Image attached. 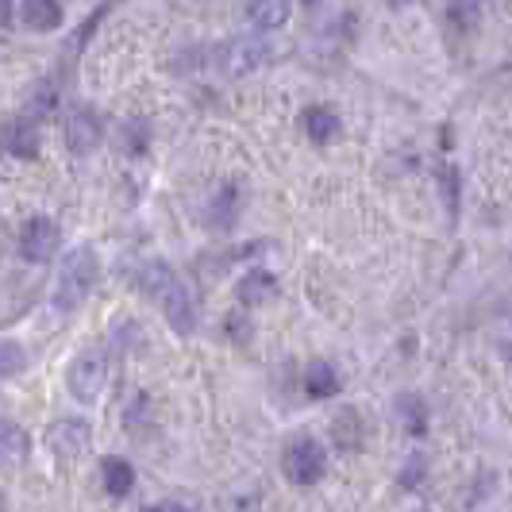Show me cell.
<instances>
[{
	"instance_id": "6da1fadb",
	"label": "cell",
	"mask_w": 512,
	"mask_h": 512,
	"mask_svg": "<svg viewBox=\"0 0 512 512\" xmlns=\"http://www.w3.org/2000/svg\"><path fill=\"white\" fill-rule=\"evenodd\" d=\"M135 285L151 297L154 305L162 308V316H166V324H170L174 332L193 335V328H197V308H193V297H189L185 282H181L166 262H158V258L143 262V266H139V274H135Z\"/></svg>"
},
{
	"instance_id": "7a4b0ae2",
	"label": "cell",
	"mask_w": 512,
	"mask_h": 512,
	"mask_svg": "<svg viewBox=\"0 0 512 512\" xmlns=\"http://www.w3.org/2000/svg\"><path fill=\"white\" fill-rule=\"evenodd\" d=\"M97 274H101L97 251H93V247H74L70 255L62 258V266H58V278H54V305L62 308V312H74V308L93 293Z\"/></svg>"
},
{
	"instance_id": "3957f363",
	"label": "cell",
	"mask_w": 512,
	"mask_h": 512,
	"mask_svg": "<svg viewBox=\"0 0 512 512\" xmlns=\"http://www.w3.org/2000/svg\"><path fill=\"white\" fill-rule=\"evenodd\" d=\"M282 470L293 486H316L328 470V455L312 436H297L282 455Z\"/></svg>"
},
{
	"instance_id": "277c9868",
	"label": "cell",
	"mask_w": 512,
	"mask_h": 512,
	"mask_svg": "<svg viewBox=\"0 0 512 512\" xmlns=\"http://www.w3.org/2000/svg\"><path fill=\"white\" fill-rule=\"evenodd\" d=\"M66 385H70V393H74L81 405L101 401L104 385H108V362H104V355L89 351V355L74 359L70 374H66Z\"/></svg>"
},
{
	"instance_id": "5b68a950",
	"label": "cell",
	"mask_w": 512,
	"mask_h": 512,
	"mask_svg": "<svg viewBox=\"0 0 512 512\" xmlns=\"http://www.w3.org/2000/svg\"><path fill=\"white\" fill-rule=\"evenodd\" d=\"M58 243H62L58 224L47 220V216H35L24 228V235H20V255H24L27 262H51L54 251H58Z\"/></svg>"
},
{
	"instance_id": "8992f818",
	"label": "cell",
	"mask_w": 512,
	"mask_h": 512,
	"mask_svg": "<svg viewBox=\"0 0 512 512\" xmlns=\"http://www.w3.org/2000/svg\"><path fill=\"white\" fill-rule=\"evenodd\" d=\"M47 447H51L54 459L74 462L89 451V424L85 420H58L51 432H47Z\"/></svg>"
},
{
	"instance_id": "52a82bcc",
	"label": "cell",
	"mask_w": 512,
	"mask_h": 512,
	"mask_svg": "<svg viewBox=\"0 0 512 512\" xmlns=\"http://www.w3.org/2000/svg\"><path fill=\"white\" fill-rule=\"evenodd\" d=\"M101 116L93 112V108H74L70 112V120H66V147L74 154H89L97 151V143H101Z\"/></svg>"
},
{
	"instance_id": "ba28073f",
	"label": "cell",
	"mask_w": 512,
	"mask_h": 512,
	"mask_svg": "<svg viewBox=\"0 0 512 512\" xmlns=\"http://www.w3.org/2000/svg\"><path fill=\"white\" fill-rule=\"evenodd\" d=\"M235 297H239V305L243 308H258V305H266V301L278 297V282H274V274H266V270H251V274L239 278Z\"/></svg>"
},
{
	"instance_id": "9c48e42d",
	"label": "cell",
	"mask_w": 512,
	"mask_h": 512,
	"mask_svg": "<svg viewBox=\"0 0 512 512\" xmlns=\"http://www.w3.org/2000/svg\"><path fill=\"white\" fill-rule=\"evenodd\" d=\"M339 374H335L332 362H308L305 366V393L312 401H324V397H335L339 393Z\"/></svg>"
},
{
	"instance_id": "30bf717a",
	"label": "cell",
	"mask_w": 512,
	"mask_h": 512,
	"mask_svg": "<svg viewBox=\"0 0 512 512\" xmlns=\"http://www.w3.org/2000/svg\"><path fill=\"white\" fill-rule=\"evenodd\" d=\"M4 143H8V151L16 154V158H35V154H39V120L20 116V120L8 128Z\"/></svg>"
},
{
	"instance_id": "8fae6325",
	"label": "cell",
	"mask_w": 512,
	"mask_h": 512,
	"mask_svg": "<svg viewBox=\"0 0 512 512\" xmlns=\"http://www.w3.org/2000/svg\"><path fill=\"white\" fill-rule=\"evenodd\" d=\"M289 8H293V0H251L247 16L258 31H278L289 20Z\"/></svg>"
},
{
	"instance_id": "7c38bea8",
	"label": "cell",
	"mask_w": 512,
	"mask_h": 512,
	"mask_svg": "<svg viewBox=\"0 0 512 512\" xmlns=\"http://www.w3.org/2000/svg\"><path fill=\"white\" fill-rule=\"evenodd\" d=\"M20 16L31 31H54V27H62V4L58 0H24Z\"/></svg>"
},
{
	"instance_id": "4fadbf2b",
	"label": "cell",
	"mask_w": 512,
	"mask_h": 512,
	"mask_svg": "<svg viewBox=\"0 0 512 512\" xmlns=\"http://www.w3.org/2000/svg\"><path fill=\"white\" fill-rule=\"evenodd\" d=\"M266 58V47L262 43H255V39H239V43H231L228 47V58H224V70L228 74H251L258 62Z\"/></svg>"
},
{
	"instance_id": "5bb4252c",
	"label": "cell",
	"mask_w": 512,
	"mask_h": 512,
	"mask_svg": "<svg viewBox=\"0 0 512 512\" xmlns=\"http://www.w3.org/2000/svg\"><path fill=\"white\" fill-rule=\"evenodd\" d=\"M301 124H305L308 139H312V143H320V147H324V143H332L335 135H339V116H335L332 108H324V104L308 108Z\"/></svg>"
},
{
	"instance_id": "9a60e30c",
	"label": "cell",
	"mask_w": 512,
	"mask_h": 512,
	"mask_svg": "<svg viewBox=\"0 0 512 512\" xmlns=\"http://www.w3.org/2000/svg\"><path fill=\"white\" fill-rule=\"evenodd\" d=\"M27 459V432L12 420H0V466H16Z\"/></svg>"
},
{
	"instance_id": "2e32d148",
	"label": "cell",
	"mask_w": 512,
	"mask_h": 512,
	"mask_svg": "<svg viewBox=\"0 0 512 512\" xmlns=\"http://www.w3.org/2000/svg\"><path fill=\"white\" fill-rule=\"evenodd\" d=\"M101 474H104V489L112 497H128L131 489H135V470H131L128 459H104Z\"/></svg>"
},
{
	"instance_id": "e0dca14e",
	"label": "cell",
	"mask_w": 512,
	"mask_h": 512,
	"mask_svg": "<svg viewBox=\"0 0 512 512\" xmlns=\"http://www.w3.org/2000/svg\"><path fill=\"white\" fill-rule=\"evenodd\" d=\"M332 439L339 451H359L362 447V420L355 409H343L335 416V428H332Z\"/></svg>"
},
{
	"instance_id": "ac0fdd59",
	"label": "cell",
	"mask_w": 512,
	"mask_h": 512,
	"mask_svg": "<svg viewBox=\"0 0 512 512\" xmlns=\"http://www.w3.org/2000/svg\"><path fill=\"white\" fill-rule=\"evenodd\" d=\"M397 409H401V416H405V432H409V436H424V432H428V409H424V401H420V397L401 393Z\"/></svg>"
},
{
	"instance_id": "d6986e66",
	"label": "cell",
	"mask_w": 512,
	"mask_h": 512,
	"mask_svg": "<svg viewBox=\"0 0 512 512\" xmlns=\"http://www.w3.org/2000/svg\"><path fill=\"white\" fill-rule=\"evenodd\" d=\"M235 205H239V193L235 189H224L220 197H216V205H212V216H208V224L212 228H231V220H235Z\"/></svg>"
},
{
	"instance_id": "ffe728a7",
	"label": "cell",
	"mask_w": 512,
	"mask_h": 512,
	"mask_svg": "<svg viewBox=\"0 0 512 512\" xmlns=\"http://www.w3.org/2000/svg\"><path fill=\"white\" fill-rule=\"evenodd\" d=\"M24 362H27V355H24V347H20V343H4V339H0V378L20 374V370H24Z\"/></svg>"
},
{
	"instance_id": "44dd1931",
	"label": "cell",
	"mask_w": 512,
	"mask_h": 512,
	"mask_svg": "<svg viewBox=\"0 0 512 512\" xmlns=\"http://www.w3.org/2000/svg\"><path fill=\"white\" fill-rule=\"evenodd\" d=\"M112 4H116V0H108V4H101V8H97V12H93V16H89V20H85V27H81V31H77V35H74V43H70V51H81V47H85V43H89V35H93V31H97V24H101L104 16H108V8H112Z\"/></svg>"
},
{
	"instance_id": "7402d4cb",
	"label": "cell",
	"mask_w": 512,
	"mask_h": 512,
	"mask_svg": "<svg viewBox=\"0 0 512 512\" xmlns=\"http://www.w3.org/2000/svg\"><path fill=\"white\" fill-rule=\"evenodd\" d=\"M401 482H405V486H416V482H424V459H420V455H412L409 459V466H405V474H401Z\"/></svg>"
},
{
	"instance_id": "603a6c76",
	"label": "cell",
	"mask_w": 512,
	"mask_h": 512,
	"mask_svg": "<svg viewBox=\"0 0 512 512\" xmlns=\"http://www.w3.org/2000/svg\"><path fill=\"white\" fill-rule=\"evenodd\" d=\"M228 332H231V339H247L251 324H247L243 316H235V312H231V316H228Z\"/></svg>"
},
{
	"instance_id": "cb8c5ba5",
	"label": "cell",
	"mask_w": 512,
	"mask_h": 512,
	"mask_svg": "<svg viewBox=\"0 0 512 512\" xmlns=\"http://www.w3.org/2000/svg\"><path fill=\"white\" fill-rule=\"evenodd\" d=\"M12 27V0H0V35Z\"/></svg>"
},
{
	"instance_id": "d4e9b609",
	"label": "cell",
	"mask_w": 512,
	"mask_h": 512,
	"mask_svg": "<svg viewBox=\"0 0 512 512\" xmlns=\"http://www.w3.org/2000/svg\"><path fill=\"white\" fill-rule=\"evenodd\" d=\"M147 512H189L185 505H178V501H162V505H151Z\"/></svg>"
},
{
	"instance_id": "484cf974",
	"label": "cell",
	"mask_w": 512,
	"mask_h": 512,
	"mask_svg": "<svg viewBox=\"0 0 512 512\" xmlns=\"http://www.w3.org/2000/svg\"><path fill=\"white\" fill-rule=\"evenodd\" d=\"M308 4H312V0H308Z\"/></svg>"
}]
</instances>
